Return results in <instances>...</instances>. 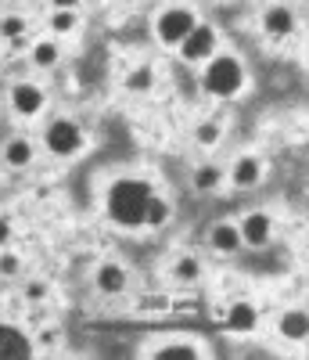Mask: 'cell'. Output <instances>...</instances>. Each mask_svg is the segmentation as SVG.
<instances>
[{"mask_svg":"<svg viewBox=\"0 0 309 360\" xmlns=\"http://www.w3.org/2000/svg\"><path fill=\"white\" fill-rule=\"evenodd\" d=\"M151 184L140 176H119L115 184L105 195V209H108V220L119 227H144V209L151 198Z\"/></svg>","mask_w":309,"mask_h":360,"instance_id":"cell-1","label":"cell"},{"mask_svg":"<svg viewBox=\"0 0 309 360\" xmlns=\"http://www.w3.org/2000/svg\"><path fill=\"white\" fill-rule=\"evenodd\" d=\"M202 86L205 94L212 98H234L241 94L244 86V69L234 54H212L209 65H205V76H202Z\"/></svg>","mask_w":309,"mask_h":360,"instance_id":"cell-2","label":"cell"},{"mask_svg":"<svg viewBox=\"0 0 309 360\" xmlns=\"http://www.w3.org/2000/svg\"><path fill=\"white\" fill-rule=\"evenodd\" d=\"M195 25H198V18H195L191 8H166L159 18H154V37H159L166 47H176Z\"/></svg>","mask_w":309,"mask_h":360,"instance_id":"cell-3","label":"cell"},{"mask_svg":"<svg viewBox=\"0 0 309 360\" xmlns=\"http://www.w3.org/2000/svg\"><path fill=\"white\" fill-rule=\"evenodd\" d=\"M44 141L58 159H69L83 148V130L72 123V119H54V123L47 127V134H44Z\"/></svg>","mask_w":309,"mask_h":360,"instance_id":"cell-4","label":"cell"},{"mask_svg":"<svg viewBox=\"0 0 309 360\" xmlns=\"http://www.w3.org/2000/svg\"><path fill=\"white\" fill-rule=\"evenodd\" d=\"M180 58H183V62H188V65H198V62H209V58L216 54V29L212 25H195L191 29V33L188 37H183L180 44Z\"/></svg>","mask_w":309,"mask_h":360,"instance_id":"cell-5","label":"cell"},{"mask_svg":"<svg viewBox=\"0 0 309 360\" xmlns=\"http://www.w3.org/2000/svg\"><path fill=\"white\" fill-rule=\"evenodd\" d=\"M237 231H241V245L263 249L270 238H273V220H270V213H249V217L237 224Z\"/></svg>","mask_w":309,"mask_h":360,"instance_id":"cell-6","label":"cell"},{"mask_svg":"<svg viewBox=\"0 0 309 360\" xmlns=\"http://www.w3.org/2000/svg\"><path fill=\"white\" fill-rule=\"evenodd\" d=\"M44 105H47V98H44V90H40L37 83L22 79V83L11 86V108H15L18 115H25V119H29V115H40Z\"/></svg>","mask_w":309,"mask_h":360,"instance_id":"cell-7","label":"cell"},{"mask_svg":"<svg viewBox=\"0 0 309 360\" xmlns=\"http://www.w3.org/2000/svg\"><path fill=\"white\" fill-rule=\"evenodd\" d=\"M33 356V339L15 324H0V360H25Z\"/></svg>","mask_w":309,"mask_h":360,"instance_id":"cell-8","label":"cell"},{"mask_svg":"<svg viewBox=\"0 0 309 360\" xmlns=\"http://www.w3.org/2000/svg\"><path fill=\"white\" fill-rule=\"evenodd\" d=\"M291 29H295V15H291V8L273 4V8H266V11H263V33H266V37L284 40V37L291 33Z\"/></svg>","mask_w":309,"mask_h":360,"instance_id":"cell-9","label":"cell"},{"mask_svg":"<svg viewBox=\"0 0 309 360\" xmlns=\"http://www.w3.org/2000/svg\"><path fill=\"white\" fill-rule=\"evenodd\" d=\"M94 285H98L101 295H119V292H126L130 274H126V270H122L119 263H101L98 274H94Z\"/></svg>","mask_w":309,"mask_h":360,"instance_id":"cell-10","label":"cell"},{"mask_svg":"<svg viewBox=\"0 0 309 360\" xmlns=\"http://www.w3.org/2000/svg\"><path fill=\"white\" fill-rule=\"evenodd\" d=\"M223 324L230 328V332H237V335H249V332H256V324H259V310L252 303H234L227 310Z\"/></svg>","mask_w":309,"mask_h":360,"instance_id":"cell-11","label":"cell"},{"mask_svg":"<svg viewBox=\"0 0 309 360\" xmlns=\"http://www.w3.org/2000/svg\"><path fill=\"white\" fill-rule=\"evenodd\" d=\"M277 335L288 339V342H305V335H309V317H305V310H288V314H281V321H277Z\"/></svg>","mask_w":309,"mask_h":360,"instance_id":"cell-12","label":"cell"},{"mask_svg":"<svg viewBox=\"0 0 309 360\" xmlns=\"http://www.w3.org/2000/svg\"><path fill=\"white\" fill-rule=\"evenodd\" d=\"M230 180L237 188H256L263 180V162L256 155H241L234 166H230Z\"/></svg>","mask_w":309,"mask_h":360,"instance_id":"cell-13","label":"cell"},{"mask_svg":"<svg viewBox=\"0 0 309 360\" xmlns=\"http://www.w3.org/2000/svg\"><path fill=\"white\" fill-rule=\"evenodd\" d=\"M209 245H212L216 252H237V249H241V231H237V224H216V227L209 231Z\"/></svg>","mask_w":309,"mask_h":360,"instance_id":"cell-14","label":"cell"},{"mask_svg":"<svg viewBox=\"0 0 309 360\" xmlns=\"http://www.w3.org/2000/svg\"><path fill=\"white\" fill-rule=\"evenodd\" d=\"M151 356H154V360H198L202 349H198L195 342H188V339H180V342H162Z\"/></svg>","mask_w":309,"mask_h":360,"instance_id":"cell-15","label":"cell"},{"mask_svg":"<svg viewBox=\"0 0 309 360\" xmlns=\"http://www.w3.org/2000/svg\"><path fill=\"white\" fill-rule=\"evenodd\" d=\"M4 162L11 169H25L29 162H33V144H29L25 137H11L8 148H4Z\"/></svg>","mask_w":309,"mask_h":360,"instance_id":"cell-16","label":"cell"},{"mask_svg":"<svg viewBox=\"0 0 309 360\" xmlns=\"http://www.w3.org/2000/svg\"><path fill=\"white\" fill-rule=\"evenodd\" d=\"M58 58H61V47H58L54 40H40V44L33 47V65H37V69H54Z\"/></svg>","mask_w":309,"mask_h":360,"instance_id":"cell-17","label":"cell"},{"mask_svg":"<svg viewBox=\"0 0 309 360\" xmlns=\"http://www.w3.org/2000/svg\"><path fill=\"white\" fill-rule=\"evenodd\" d=\"M166 220H169V202L159 198V195H151L147 209H144V227H162Z\"/></svg>","mask_w":309,"mask_h":360,"instance_id":"cell-18","label":"cell"},{"mask_svg":"<svg viewBox=\"0 0 309 360\" xmlns=\"http://www.w3.org/2000/svg\"><path fill=\"white\" fill-rule=\"evenodd\" d=\"M151 86H154V69H147V65H137L126 76V90H130V94H147Z\"/></svg>","mask_w":309,"mask_h":360,"instance_id":"cell-19","label":"cell"},{"mask_svg":"<svg viewBox=\"0 0 309 360\" xmlns=\"http://www.w3.org/2000/svg\"><path fill=\"white\" fill-rule=\"evenodd\" d=\"M173 274H176V281L191 285V281H198V278H202V263H198L195 256H180V259H176V266H173Z\"/></svg>","mask_w":309,"mask_h":360,"instance_id":"cell-20","label":"cell"},{"mask_svg":"<svg viewBox=\"0 0 309 360\" xmlns=\"http://www.w3.org/2000/svg\"><path fill=\"white\" fill-rule=\"evenodd\" d=\"M220 180H223V169L220 166H198V173H195V188L198 191H212V188H220Z\"/></svg>","mask_w":309,"mask_h":360,"instance_id":"cell-21","label":"cell"},{"mask_svg":"<svg viewBox=\"0 0 309 360\" xmlns=\"http://www.w3.org/2000/svg\"><path fill=\"white\" fill-rule=\"evenodd\" d=\"M76 25H79L76 8H58V11L51 15V29H54V33H72Z\"/></svg>","mask_w":309,"mask_h":360,"instance_id":"cell-22","label":"cell"},{"mask_svg":"<svg viewBox=\"0 0 309 360\" xmlns=\"http://www.w3.org/2000/svg\"><path fill=\"white\" fill-rule=\"evenodd\" d=\"M29 29V22L22 18V15H8V18H0V37L4 40H18L22 33Z\"/></svg>","mask_w":309,"mask_h":360,"instance_id":"cell-23","label":"cell"},{"mask_svg":"<svg viewBox=\"0 0 309 360\" xmlns=\"http://www.w3.org/2000/svg\"><path fill=\"white\" fill-rule=\"evenodd\" d=\"M220 123H216V119H209V123H202L198 130H195V137H198V144H216V141H220Z\"/></svg>","mask_w":309,"mask_h":360,"instance_id":"cell-24","label":"cell"},{"mask_svg":"<svg viewBox=\"0 0 309 360\" xmlns=\"http://www.w3.org/2000/svg\"><path fill=\"white\" fill-rule=\"evenodd\" d=\"M22 270V259L15 252H0V278H18Z\"/></svg>","mask_w":309,"mask_h":360,"instance_id":"cell-25","label":"cell"},{"mask_svg":"<svg viewBox=\"0 0 309 360\" xmlns=\"http://www.w3.org/2000/svg\"><path fill=\"white\" fill-rule=\"evenodd\" d=\"M25 299H29V303H44V299H47V285L44 281H29L25 285Z\"/></svg>","mask_w":309,"mask_h":360,"instance_id":"cell-26","label":"cell"},{"mask_svg":"<svg viewBox=\"0 0 309 360\" xmlns=\"http://www.w3.org/2000/svg\"><path fill=\"white\" fill-rule=\"evenodd\" d=\"M11 234H15V231H11V224H8L4 217H0V249H4V245L11 242Z\"/></svg>","mask_w":309,"mask_h":360,"instance_id":"cell-27","label":"cell"},{"mask_svg":"<svg viewBox=\"0 0 309 360\" xmlns=\"http://www.w3.org/2000/svg\"><path fill=\"white\" fill-rule=\"evenodd\" d=\"M61 335H58V328H51V332H47V328H44V332H40V346H54Z\"/></svg>","mask_w":309,"mask_h":360,"instance_id":"cell-28","label":"cell"},{"mask_svg":"<svg viewBox=\"0 0 309 360\" xmlns=\"http://www.w3.org/2000/svg\"><path fill=\"white\" fill-rule=\"evenodd\" d=\"M51 4H54V8H76L79 0H51Z\"/></svg>","mask_w":309,"mask_h":360,"instance_id":"cell-29","label":"cell"}]
</instances>
